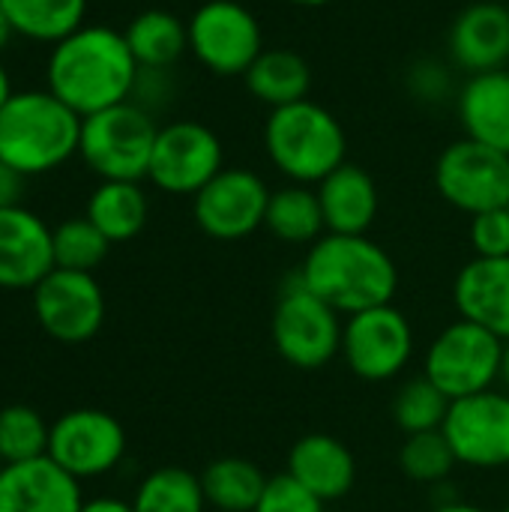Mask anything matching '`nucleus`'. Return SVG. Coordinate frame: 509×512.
<instances>
[{
  "instance_id": "obj_42",
  "label": "nucleus",
  "mask_w": 509,
  "mask_h": 512,
  "mask_svg": "<svg viewBox=\"0 0 509 512\" xmlns=\"http://www.w3.org/2000/svg\"><path fill=\"white\" fill-rule=\"evenodd\" d=\"M9 99H12V81H9V72H6V66L0 63V108H3Z\"/></svg>"
},
{
  "instance_id": "obj_20",
  "label": "nucleus",
  "mask_w": 509,
  "mask_h": 512,
  "mask_svg": "<svg viewBox=\"0 0 509 512\" xmlns=\"http://www.w3.org/2000/svg\"><path fill=\"white\" fill-rule=\"evenodd\" d=\"M300 486H306L324 504L342 501L357 483V462L351 450L333 435H303L288 453V471Z\"/></svg>"
},
{
  "instance_id": "obj_9",
  "label": "nucleus",
  "mask_w": 509,
  "mask_h": 512,
  "mask_svg": "<svg viewBox=\"0 0 509 512\" xmlns=\"http://www.w3.org/2000/svg\"><path fill=\"white\" fill-rule=\"evenodd\" d=\"M435 189L468 216L509 207V156L474 138L453 141L435 159Z\"/></svg>"
},
{
  "instance_id": "obj_22",
  "label": "nucleus",
  "mask_w": 509,
  "mask_h": 512,
  "mask_svg": "<svg viewBox=\"0 0 509 512\" xmlns=\"http://www.w3.org/2000/svg\"><path fill=\"white\" fill-rule=\"evenodd\" d=\"M456 111L465 138L509 156V69L468 75L456 93Z\"/></svg>"
},
{
  "instance_id": "obj_13",
  "label": "nucleus",
  "mask_w": 509,
  "mask_h": 512,
  "mask_svg": "<svg viewBox=\"0 0 509 512\" xmlns=\"http://www.w3.org/2000/svg\"><path fill=\"white\" fill-rule=\"evenodd\" d=\"M270 189L261 174L249 168H222L195 198V225L222 243L246 240L264 228Z\"/></svg>"
},
{
  "instance_id": "obj_6",
  "label": "nucleus",
  "mask_w": 509,
  "mask_h": 512,
  "mask_svg": "<svg viewBox=\"0 0 509 512\" xmlns=\"http://www.w3.org/2000/svg\"><path fill=\"white\" fill-rule=\"evenodd\" d=\"M504 339L474 321H453L444 327L423 357V375L450 399H468L501 384Z\"/></svg>"
},
{
  "instance_id": "obj_26",
  "label": "nucleus",
  "mask_w": 509,
  "mask_h": 512,
  "mask_svg": "<svg viewBox=\"0 0 509 512\" xmlns=\"http://www.w3.org/2000/svg\"><path fill=\"white\" fill-rule=\"evenodd\" d=\"M264 228L276 240L291 243V246H312L315 240H321L327 234V225H324V213H321L315 186L285 183V186L273 189Z\"/></svg>"
},
{
  "instance_id": "obj_33",
  "label": "nucleus",
  "mask_w": 509,
  "mask_h": 512,
  "mask_svg": "<svg viewBox=\"0 0 509 512\" xmlns=\"http://www.w3.org/2000/svg\"><path fill=\"white\" fill-rule=\"evenodd\" d=\"M456 453L444 432H423V435H408V441L399 450V468L408 480L423 483V486H441L453 468H456Z\"/></svg>"
},
{
  "instance_id": "obj_45",
  "label": "nucleus",
  "mask_w": 509,
  "mask_h": 512,
  "mask_svg": "<svg viewBox=\"0 0 509 512\" xmlns=\"http://www.w3.org/2000/svg\"><path fill=\"white\" fill-rule=\"evenodd\" d=\"M0 471H3V459H0Z\"/></svg>"
},
{
  "instance_id": "obj_11",
  "label": "nucleus",
  "mask_w": 509,
  "mask_h": 512,
  "mask_svg": "<svg viewBox=\"0 0 509 512\" xmlns=\"http://www.w3.org/2000/svg\"><path fill=\"white\" fill-rule=\"evenodd\" d=\"M225 168L219 135L198 120H174L159 126L147 180L168 195L195 198Z\"/></svg>"
},
{
  "instance_id": "obj_25",
  "label": "nucleus",
  "mask_w": 509,
  "mask_h": 512,
  "mask_svg": "<svg viewBox=\"0 0 509 512\" xmlns=\"http://www.w3.org/2000/svg\"><path fill=\"white\" fill-rule=\"evenodd\" d=\"M123 36L141 69H171L183 57V51H189L186 21L168 9L138 12L126 24Z\"/></svg>"
},
{
  "instance_id": "obj_5",
  "label": "nucleus",
  "mask_w": 509,
  "mask_h": 512,
  "mask_svg": "<svg viewBox=\"0 0 509 512\" xmlns=\"http://www.w3.org/2000/svg\"><path fill=\"white\" fill-rule=\"evenodd\" d=\"M156 135L159 126L153 114L129 99L81 120L78 156L102 180L141 183L150 171Z\"/></svg>"
},
{
  "instance_id": "obj_10",
  "label": "nucleus",
  "mask_w": 509,
  "mask_h": 512,
  "mask_svg": "<svg viewBox=\"0 0 509 512\" xmlns=\"http://www.w3.org/2000/svg\"><path fill=\"white\" fill-rule=\"evenodd\" d=\"M345 366L372 384L399 378L414 360V327L393 303L345 318L342 327Z\"/></svg>"
},
{
  "instance_id": "obj_43",
  "label": "nucleus",
  "mask_w": 509,
  "mask_h": 512,
  "mask_svg": "<svg viewBox=\"0 0 509 512\" xmlns=\"http://www.w3.org/2000/svg\"><path fill=\"white\" fill-rule=\"evenodd\" d=\"M501 390L509 393V342L504 345V363H501Z\"/></svg>"
},
{
  "instance_id": "obj_8",
  "label": "nucleus",
  "mask_w": 509,
  "mask_h": 512,
  "mask_svg": "<svg viewBox=\"0 0 509 512\" xmlns=\"http://www.w3.org/2000/svg\"><path fill=\"white\" fill-rule=\"evenodd\" d=\"M186 30L195 60L219 78L246 75L264 51L261 21L240 0H204L189 15Z\"/></svg>"
},
{
  "instance_id": "obj_35",
  "label": "nucleus",
  "mask_w": 509,
  "mask_h": 512,
  "mask_svg": "<svg viewBox=\"0 0 509 512\" xmlns=\"http://www.w3.org/2000/svg\"><path fill=\"white\" fill-rule=\"evenodd\" d=\"M327 504L315 498L306 486H300L291 474L270 477L255 512H327Z\"/></svg>"
},
{
  "instance_id": "obj_1",
  "label": "nucleus",
  "mask_w": 509,
  "mask_h": 512,
  "mask_svg": "<svg viewBox=\"0 0 509 512\" xmlns=\"http://www.w3.org/2000/svg\"><path fill=\"white\" fill-rule=\"evenodd\" d=\"M138 72L141 66L120 30L105 24H84L51 45L45 90H51L78 117H90L129 102Z\"/></svg>"
},
{
  "instance_id": "obj_17",
  "label": "nucleus",
  "mask_w": 509,
  "mask_h": 512,
  "mask_svg": "<svg viewBox=\"0 0 509 512\" xmlns=\"http://www.w3.org/2000/svg\"><path fill=\"white\" fill-rule=\"evenodd\" d=\"M51 270V228L21 204L0 210V288L33 291Z\"/></svg>"
},
{
  "instance_id": "obj_38",
  "label": "nucleus",
  "mask_w": 509,
  "mask_h": 512,
  "mask_svg": "<svg viewBox=\"0 0 509 512\" xmlns=\"http://www.w3.org/2000/svg\"><path fill=\"white\" fill-rule=\"evenodd\" d=\"M24 174H18L15 168L0 162V210L6 207H18L21 195H24Z\"/></svg>"
},
{
  "instance_id": "obj_30",
  "label": "nucleus",
  "mask_w": 509,
  "mask_h": 512,
  "mask_svg": "<svg viewBox=\"0 0 509 512\" xmlns=\"http://www.w3.org/2000/svg\"><path fill=\"white\" fill-rule=\"evenodd\" d=\"M450 399L426 378H411L399 387L393 399V420L405 435H423L438 432L450 414Z\"/></svg>"
},
{
  "instance_id": "obj_37",
  "label": "nucleus",
  "mask_w": 509,
  "mask_h": 512,
  "mask_svg": "<svg viewBox=\"0 0 509 512\" xmlns=\"http://www.w3.org/2000/svg\"><path fill=\"white\" fill-rule=\"evenodd\" d=\"M171 90L174 87H171L168 69H141L135 90H132V102L153 114L156 108H162L171 99Z\"/></svg>"
},
{
  "instance_id": "obj_12",
  "label": "nucleus",
  "mask_w": 509,
  "mask_h": 512,
  "mask_svg": "<svg viewBox=\"0 0 509 512\" xmlns=\"http://www.w3.org/2000/svg\"><path fill=\"white\" fill-rule=\"evenodd\" d=\"M48 456L75 480H96L123 462L126 432L108 411L75 408L51 423Z\"/></svg>"
},
{
  "instance_id": "obj_32",
  "label": "nucleus",
  "mask_w": 509,
  "mask_h": 512,
  "mask_svg": "<svg viewBox=\"0 0 509 512\" xmlns=\"http://www.w3.org/2000/svg\"><path fill=\"white\" fill-rule=\"evenodd\" d=\"M51 243H54V267L78 270V273H93L111 249L108 237L87 216L66 219L57 228H51Z\"/></svg>"
},
{
  "instance_id": "obj_14",
  "label": "nucleus",
  "mask_w": 509,
  "mask_h": 512,
  "mask_svg": "<svg viewBox=\"0 0 509 512\" xmlns=\"http://www.w3.org/2000/svg\"><path fill=\"white\" fill-rule=\"evenodd\" d=\"M30 294L39 327L63 345L93 339L105 321V294L93 273L54 267Z\"/></svg>"
},
{
  "instance_id": "obj_4",
  "label": "nucleus",
  "mask_w": 509,
  "mask_h": 512,
  "mask_svg": "<svg viewBox=\"0 0 509 512\" xmlns=\"http://www.w3.org/2000/svg\"><path fill=\"white\" fill-rule=\"evenodd\" d=\"M264 150L288 183L318 186L348 159V138L339 117L315 99L270 108L264 120Z\"/></svg>"
},
{
  "instance_id": "obj_21",
  "label": "nucleus",
  "mask_w": 509,
  "mask_h": 512,
  "mask_svg": "<svg viewBox=\"0 0 509 512\" xmlns=\"http://www.w3.org/2000/svg\"><path fill=\"white\" fill-rule=\"evenodd\" d=\"M315 192L321 201L327 234H366L381 207L372 174L354 162H345L333 174H327L315 186Z\"/></svg>"
},
{
  "instance_id": "obj_3",
  "label": "nucleus",
  "mask_w": 509,
  "mask_h": 512,
  "mask_svg": "<svg viewBox=\"0 0 509 512\" xmlns=\"http://www.w3.org/2000/svg\"><path fill=\"white\" fill-rule=\"evenodd\" d=\"M81 120L51 90H21L0 108V162L24 177L69 162L81 144Z\"/></svg>"
},
{
  "instance_id": "obj_44",
  "label": "nucleus",
  "mask_w": 509,
  "mask_h": 512,
  "mask_svg": "<svg viewBox=\"0 0 509 512\" xmlns=\"http://www.w3.org/2000/svg\"><path fill=\"white\" fill-rule=\"evenodd\" d=\"M282 3L303 6V9H318V6H327V3H333V0H282Z\"/></svg>"
},
{
  "instance_id": "obj_23",
  "label": "nucleus",
  "mask_w": 509,
  "mask_h": 512,
  "mask_svg": "<svg viewBox=\"0 0 509 512\" xmlns=\"http://www.w3.org/2000/svg\"><path fill=\"white\" fill-rule=\"evenodd\" d=\"M243 81L258 102L270 108H282L309 99L312 69L306 57H300L291 48H264L258 60L249 66V72L243 75Z\"/></svg>"
},
{
  "instance_id": "obj_29",
  "label": "nucleus",
  "mask_w": 509,
  "mask_h": 512,
  "mask_svg": "<svg viewBox=\"0 0 509 512\" xmlns=\"http://www.w3.org/2000/svg\"><path fill=\"white\" fill-rule=\"evenodd\" d=\"M135 512H207V498L201 477H195L186 468L165 465L150 471L135 495H132Z\"/></svg>"
},
{
  "instance_id": "obj_18",
  "label": "nucleus",
  "mask_w": 509,
  "mask_h": 512,
  "mask_svg": "<svg viewBox=\"0 0 509 512\" xmlns=\"http://www.w3.org/2000/svg\"><path fill=\"white\" fill-rule=\"evenodd\" d=\"M81 507V480L51 456L3 465L0 471V512H81Z\"/></svg>"
},
{
  "instance_id": "obj_24",
  "label": "nucleus",
  "mask_w": 509,
  "mask_h": 512,
  "mask_svg": "<svg viewBox=\"0 0 509 512\" xmlns=\"http://www.w3.org/2000/svg\"><path fill=\"white\" fill-rule=\"evenodd\" d=\"M150 201L135 180H102L87 198V219L108 237V243H126L147 225Z\"/></svg>"
},
{
  "instance_id": "obj_7",
  "label": "nucleus",
  "mask_w": 509,
  "mask_h": 512,
  "mask_svg": "<svg viewBox=\"0 0 509 512\" xmlns=\"http://www.w3.org/2000/svg\"><path fill=\"white\" fill-rule=\"evenodd\" d=\"M342 327L345 318L294 276L279 294L270 333L285 363L315 372L342 354Z\"/></svg>"
},
{
  "instance_id": "obj_36",
  "label": "nucleus",
  "mask_w": 509,
  "mask_h": 512,
  "mask_svg": "<svg viewBox=\"0 0 509 512\" xmlns=\"http://www.w3.org/2000/svg\"><path fill=\"white\" fill-rule=\"evenodd\" d=\"M471 249H474V258H507L509 207L471 216Z\"/></svg>"
},
{
  "instance_id": "obj_41",
  "label": "nucleus",
  "mask_w": 509,
  "mask_h": 512,
  "mask_svg": "<svg viewBox=\"0 0 509 512\" xmlns=\"http://www.w3.org/2000/svg\"><path fill=\"white\" fill-rule=\"evenodd\" d=\"M12 33H15V30H12V24H9V15H6V9L0 6V51L9 45Z\"/></svg>"
},
{
  "instance_id": "obj_19",
  "label": "nucleus",
  "mask_w": 509,
  "mask_h": 512,
  "mask_svg": "<svg viewBox=\"0 0 509 512\" xmlns=\"http://www.w3.org/2000/svg\"><path fill=\"white\" fill-rule=\"evenodd\" d=\"M453 300L459 318L509 342V255L468 261L453 282Z\"/></svg>"
},
{
  "instance_id": "obj_34",
  "label": "nucleus",
  "mask_w": 509,
  "mask_h": 512,
  "mask_svg": "<svg viewBox=\"0 0 509 512\" xmlns=\"http://www.w3.org/2000/svg\"><path fill=\"white\" fill-rule=\"evenodd\" d=\"M405 84H408V93L417 99V102H426V105H441L447 102L456 90V75H453V63H441V60H417L408 75H405Z\"/></svg>"
},
{
  "instance_id": "obj_39",
  "label": "nucleus",
  "mask_w": 509,
  "mask_h": 512,
  "mask_svg": "<svg viewBox=\"0 0 509 512\" xmlns=\"http://www.w3.org/2000/svg\"><path fill=\"white\" fill-rule=\"evenodd\" d=\"M81 512H135L132 501H120V498H90L84 501Z\"/></svg>"
},
{
  "instance_id": "obj_15",
  "label": "nucleus",
  "mask_w": 509,
  "mask_h": 512,
  "mask_svg": "<svg viewBox=\"0 0 509 512\" xmlns=\"http://www.w3.org/2000/svg\"><path fill=\"white\" fill-rule=\"evenodd\" d=\"M441 432L459 465L477 471L509 468V393L495 387L453 402Z\"/></svg>"
},
{
  "instance_id": "obj_40",
  "label": "nucleus",
  "mask_w": 509,
  "mask_h": 512,
  "mask_svg": "<svg viewBox=\"0 0 509 512\" xmlns=\"http://www.w3.org/2000/svg\"><path fill=\"white\" fill-rule=\"evenodd\" d=\"M432 512H489L477 504H465V501H447V504H438Z\"/></svg>"
},
{
  "instance_id": "obj_31",
  "label": "nucleus",
  "mask_w": 509,
  "mask_h": 512,
  "mask_svg": "<svg viewBox=\"0 0 509 512\" xmlns=\"http://www.w3.org/2000/svg\"><path fill=\"white\" fill-rule=\"evenodd\" d=\"M51 426L30 405H6L0 408V459L3 465L30 462L48 456Z\"/></svg>"
},
{
  "instance_id": "obj_16",
  "label": "nucleus",
  "mask_w": 509,
  "mask_h": 512,
  "mask_svg": "<svg viewBox=\"0 0 509 512\" xmlns=\"http://www.w3.org/2000/svg\"><path fill=\"white\" fill-rule=\"evenodd\" d=\"M450 63L465 75H483L509 66V6L477 0L465 6L447 33Z\"/></svg>"
},
{
  "instance_id": "obj_28",
  "label": "nucleus",
  "mask_w": 509,
  "mask_h": 512,
  "mask_svg": "<svg viewBox=\"0 0 509 512\" xmlns=\"http://www.w3.org/2000/svg\"><path fill=\"white\" fill-rule=\"evenodd\" d=\"M18 36L57 45L87 18V0H0Z\"/></svg>"
},
{
  "instance_id": "obj_2",
  "label": "nucleus",
  "mask_w": 509,
  "mask_h": 512,
  "mask_svg": "<svg viewBox=\"0 0 509 512\" xmlns=\"http://www.w3.org/2000/svg\"><path fill=\"white\" fill-rule=\"evenodd\" d=\"M297 279L342 318L393 303L399 288L393 258L366 234H324L309 246Z\"/></svg>"
},
{
  "instance_id": "obj_27",
  "label": "nucleus",
  "mask_w": 509,
  "mask_h": 512,
  "mask_svg": "<svg viewBox=\"0 0 509 512\" xmlns=\"http://www.w3.org/2000/svg\"><path fill=\"white\" fill-rule=\"evenodd\" d=\"M201 486H204L207 507H213V510L255 512L261 495H264L267 477L255 462L228 456V459H216L204 468Z\"/></svg>"
}]
</instances>
